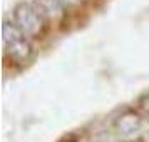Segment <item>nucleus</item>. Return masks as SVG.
<instances>
[{
  "instance_id": "f03ea898",
  "label": "nucleus",
  "mask_w": 149,
  "mask_h": 142,
  "mask_svg": "<svg viewBox=\"0 0 149 142\" xmlns=\"http://www.w3.org/2000/svg\"><path fill=\"white\" fill-rule=\"evenodd\" d=\"M3 47L5 54L15 62H27L34 54L32 44L19 28L15 27L14 22L3 24Z\"/></svg>"
},
{
  "instance_id": "f257e3e1",
  "label": "nucleus",
  "mask_w": 149,
  "mask_h": 142,
  "mask_svg": "<svg viewBox=\"0 0 149 142\" xmlns=\"http://www.w3.org/2000/svg\"><path fill=\"white\" fill-rule=\"evenodd\" d=\"M12 20H14L15 27L20 30L27 39H35V37H42L45 32V17L40 14V10L27 2H22L12 12Z\"/></svg>"
},
{
  "instance_id": "7ed1b4c3",
  "label": "nucleus",
  "mask_w": 149,
  "mask_h": 142,
  "mask_svg": "<svg viewBox=\"0 0 149 142\" xmlns=\"http://www.w3.org/2000/svg\"><path fill=\"white\" fill-rule=\"evenodd\" d=\"M35 7L40 10V14L45 19L59 17L62 14V2L61 0H35Z\"/></svg>"
},
{
  "instance_id": "20e7f679",
  "label": "nucleus",
  "mask_w": 149,
  "mask_h": 142,
  "mask_svg": "<svg viewBox=\"0 0 149 142\" xmlns=\"http://www.w3.org/2000/svg\"><path fill=\"white\" fill-rule=\"evenodd\" d=\"M116 125H117V130L121 134H131L139 127V117L136 114H124L116 122Z\"/></svg>"
},
{
  "instance_id": "39448f33",
  "label": "nucleus",
  "mask_w": 149,
  "mask_h": 142,
  "mask_svg": "<svg viewBox=\"0 0 149 142\" xmlns=\"http://www.w3.org/2000/svg\"><path fill=\"white\" fill-rule=\"evenodd\" d=\"M62 5H79V3H84L86 0H61Z\"/></svg>"
}]
</instances>
